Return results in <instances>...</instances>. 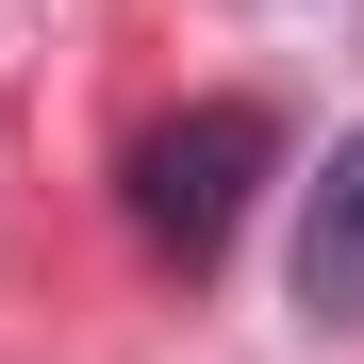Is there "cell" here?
Instances as JSON below:
<instances>
[{
	"label": "cell",
	"mask_w": 364,
	"mask_h": 364,
	"mask_svg": "<svg viewBox=\"0 0 364 364\" xmlns=\"http://www.w3.org/2000/svg\"><path fill=\"white\" fill-rule=\"evenodd\" d=\"M298 315H315V331H364V116L331 133L315 199H298Z\"/></svg>",
	"instance_id": "7a4b0ae2"
},
{
	"label": "cell",
	"mask_w": 364,
	"mask_h": 364,
	"mask_svg": "<svg viewBox=\"0 0 364 364\" xmlns=\"http://www.w3.org/2000/svg\"><path fill=\"white\" fill-rule=\"evenodd\" d=\"M265 166H282V116H265V100H182L166 133L133 149V232H149L166 265H215L232 232H249Z\"/></svg>",
	"instance_id": "6da1fadb"
}]
</instances>
